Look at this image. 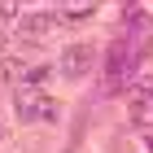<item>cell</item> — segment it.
Returning a JSON list of instances; mask_svg holds the SVG:
<instances>
[{
    "mask_svg": "<svg viewBox=\"0 0 153 153\" xmlns=\"http://www.w3.org/2000/svg\"><path fill=\"white\" fill-rule=\"evenodd\" d=\"M13 109H18L22 123H53V118H57V101L48 92H39V88H18Z\"/></svg>",
    "mask_w": 153,
    "mask_h": 153,
    "instance_id": "cell-1",
    "label": "cell"
},
{
    "mask_svg": "<svg viewBox=\"0 0 153 153\" xmlns=\"http://www.w3.org/2000/svg\"><path fill=\"white\" fill-rule=\"evenodd\" d=\"M92 61H96L92 44H70L66 53H61V74H66V79H83V74L92 70Z\"/></svg>",
    "mask_w": 153,
    "mask_h": 153,
    "instance_id": "cell-2",
    "label": "cell"
},
{
    "mask_svg": "<svg viewBox=\"0 0 153 153\" xmlns=\"http://www.w3.org/2000/svg\"><path fill=\"white\" fill-rule=\"evenodd\" d=\"M57 26H61V13H26L22 26H18V35L22 39H48Z\"/></svg>",
    "mask_w": 153,
    "mask_h": 153,
    "instance_id": "cell-3",
    "label": "cell"
},
{
    "mask_svg": "<svg viewBox=\"0 0 153 153\" xmlns=\"http://www.w3.org/2000/svg\"><path fill=\"white\" fill-rule=\"evenodd\" d=\"M123 70H127V44L118 39V44L105 53V74H109V83H118V74H123Z\"/></svg>",
    "mask_w": 153,
    "mask_h": 153,
    "instance_id": "cell-4",
    "label": "cell"
},
{
    "mask_svg": "<svg viewBox=\"0 0 153 153\" xmlns=\"http://www.w3.org/2000/svg\"><path fill=\"white\" fill-rule=\"evenodd\" d=\"M22 74H26V66L18 57H0V83H18Z\"/></svg>",
    "mask_w": 153,
    "mask_h": 153,
    "instance_id": "cell-5",
    "label": "cell"
},
{
    "mask_svg": "<svg viewBox=\"0 0 153 153\" xmlns=\"http://www.w3.org/2000/svg\"><path fill=\"white\" fill-rule=\"evenodd\" d=\"M18 18V4H0V22H13Z\"/></svg>",
    "mask_w": 153,
    "mask_h": 153,
    "instance_id": "cell-6",
    "label": "cell"
},
{
    "mask_svg": "<svg viewBox=\"0 0 153 153\" xmlns=\"http://www.w3.org/2000/svg\"><path fill=\"white\" fill-rule=\"evenodd\" d=\"M66 18H74V22H79V18H92V9H88V4H79V9H66Z\"/></svg>",
    "mask_w": 153,
    "mask_h": 153,
    "instance_id": "cell-7",
    "label": "cell"
},
{
    "mask_svg": "<svg viewBox=\"0 0 153 153\" xmlns=\"http://www.w3.org/2000/svg\"><path fill=\"white\" fill-rule=\"evenodd\" d=\"M4 48H9V31L0 26V57H4Z\"/></svg>",
    "mask_w": 153,
    "mask_h": 153,
    "instance_id": "cell-8",
    "label": "cell"
},
{
    "mask_svg": "<svg viewBox=\"0 0 153 153\" xmlns=\"http://www.w3.org/2000/svg\"><path fill=\"white\" fill-rule=\"evenodd\" d=\"M0 140H4V127H0Z\"/></svg>",
    "mask_w": 153,
    "mask_h": 153,
    "instance_id": "cell-9",
    "label": "cell"
}]
</instances>
